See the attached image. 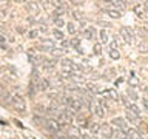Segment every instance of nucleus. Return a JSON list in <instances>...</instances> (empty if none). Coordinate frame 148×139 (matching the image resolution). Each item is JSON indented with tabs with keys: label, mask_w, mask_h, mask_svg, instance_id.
I'll return each mask as SVG.
<instances>
[{
	"label": "nucleus",
	"mask_w": 148,
	"mask_h": 139,
	"mask_svg": "<svg viewBox=\"0 0 148 139\" xmlns=\"http://www.w3.org/2000/svg\"><path fill=\"white\" fill-rule=\"evenodd\" d=\"M11 105L16 111H18V113H26V102L23 99V96L18 94V93L11 94Z\"/></svg>",
	"instance_id": "1"
},
{
	"label": "nucleus",
	"mask_w": 148,
	"mask_h": 139,
	"mask_svg": "<svg viewBox=\"0 0 148 139\" xmlns=\"http://www.w3.org/2000/svg\"><path fill=\"white\" fill-rule=\"evenodd\" d=\"M43 128H45V131H46V133L54 134V133L60 131L62 125H60V122H59L57 119H54V118H48V119H45V120H43Z\"/></svg>",
	"instance_id": "2"
},
{
	"label": "nucleus",
	"mask_w": 148,
	"mask_h": 139,
	"mask_svg": "<svg viewBox=\"0 0 148 139\" xmlns=\"http://www.w3.org/2000/svg\"><path fill=\"white\" fill-rule=\"evenodd\" d=\"M36 48L39 51H45V53H51V50L56 48V40H49V39H45L42 40L40 43L36 45Z\"/></svg>",
	"instance_id": "3"
},
{
	"label": "nucleus",
	"mask_w": 148,
	"mask_h": 139,
	"mask_svg": "<svg viewBox=\"0 0 148 139\" xmlns=\"http://www.w3.org/2000/svg\"><path fill=\"white\" fill-rule=\"evenodd\" d=\"M65 127V134L68 136V139H80V130L79 127H74V125H63Z\"/></svg>",
	"instance_id": "4"
},
{
	"label": "nucleus",
	"mask_w": 148,
	"mask_h": 139,
	"mask_svg": "<svg viewBox=\"0 0 148 139\" xmlns=\"http://www.w3.org/2000/svg\"><path fill=\"white\" fill-rule=\"evenodd\" d=\"M120 32V36H122V39L125 40V43H128V45H131L133 43V40H134V32L131 28H127V26H122L119 30Z\"/></svg>",
	"instance_id": "5"
},
{
	"label": "nucleus",
	"mask_w": 148,
	"mask_h": 139,
	"mask_svg": "<svg viewBox=\"0 0 148 139\" xmlns=\"http://www.w3.org/2000/svg\"><path fill=\"white\" fill-rule=\"evenodd\" d=\"M90 111L94 116H97V118H103L105 116V110L102 108V105L99 104V102H91V107H90Z\"/></svg>",
	"instance_id": "6"
},
{
	"label": "nucleus",
	"mask_w": 148,
	"mask_h": 139,
	"mask_svg": "<svg viewBox=\"0 0 148 139\" xmlns=\"http://www.w3.org/2000/svg\"><path fill=\"white\" fill-rule=\"evenodd\" d=\"M111 125H114V127H117L119 130H123V131H127L128 130V124H127V120H125L123 118H113L111 119Z\"/></svg>",
	"instance_id": "7"
},
{
	"label": "nucleus",
	"mask_w": 148,
	"mask_h": 139,
	"mask_svg": "<svg viewBox=\"0 0 148 139\" xmlns=\"http://www.w3.org/2000/svg\"><path fill=\"white\" fill-rule=\"evenodd\" d=\"M76 124H77V127H88L90 125V122H88V118H86V114H82V113H77L76 114Z\"/></svg>",
	"instance_id": "8"
},
{
	"label": "nucleus",
	"mask_w": 148,
	"mask_h": 139,
	"mask_svg": "<svg viewBox=\"0 0 148 139\" xmlns=\"http://www.w3.org/2000/svg\"><path fill=\"white\" fill-rule=\"evenodd\" d=\"M113 133H114V130L111 128L110 124H102V125H100V134H102V136L111 138V136H113Z\"/></svg>",
	"instance_id": "9"
},
{
	"label": "nucleus",
	"mask_w": 148,
	"mask_h": 139,
	"mask_svg": "<svg viewBox=\"0 0 148 139\" xmlns=\"http://www.w3.org/2000/svg\"><path fill=\"white\" fill-rule=\"evenodd\" d=\"M134 14L139 17V19H147V11H145V8H143V5L142 3H137V5H134Z\"/></svg>",
	"instance_id": "10"
},
{
	"label": "nucleus",
	"mask_w": 148,
	"mask_h": 139,
	"mask_svg": "<svg viewBox=\"0 0 148 139\" xmlns=\"http://www.w3.org/2000/svg\"><path fill=\"white\" fill-rule=\"evenodd\" d=\"M65 14V8L62 5H59L56 9H53V12H51V20H56V19H62Z\"/></svg>",
	"instance_id": "11"
},
{
	"label": "nucleus",
	"mask_w": 148,
	"mask_h": 139,
	"mask_svg": "<svg viewBox=\"0 0 148 139\" xmlns=\"http://www.w3.org/2000/svg\"><path fill=\"white\" fill-rule=\"evenodd\" d=\"M26 9L29 12H32L34 16H39V12H40V6H39L37 2H28L26 3Z\"/></svg>",
	"instance_id": "12"
},
{
	"label": "nucleus",
	"mask_w": 148,
	"mask_h": 139,
	"mask_svg": "<svg viewBox=\"0 0 148 139\" xmlns=\"http://www.w3.org/2000/svg\"><path fill=\"white\" fill-rule=\"evenodd\" d=\"M51 88V82L48 77H40V82H39V91H48Z\"/></svg>",
	"instance_id": "13"
},
{
	"label": "nucleus",
	"mask_w": 148,
	"mask_h": 139,
	"mask_svg": "<svg viewBox=\"0 0 148 139\" xmlns=\"http://www.w3.org/2000/svg\"><path fill=\"white\" fill-rule=\"evenodd\" d=\"M103 12L108 17H111V19H120V11H119V9H116V8H105Z\"/></svg>",
	"instance_id": "14"
},
{
	"label": "nucleus",
	"mask_w": 148,
	"mask_h": 139,
	"mask_svg": "<svg viewBox=\"0 0 148 139\" xmlns=\"http://www.w3.org/2000/svg\"><path fill=\"white\" fill-rule=\"evenodd\" d=\"M96 28H92V26H86L85 30H83V36L86 37V40H92L96 37Z\"/></svg>",
	"instance_id": "15"
},
{
	"label": "nucleus",
	"mask_w": 148,
	"mask_h": 139,
	"mask_svg": "<svg viewBox=\"0 0 148 139\" xmlns=\"http://www.w3.org/2000/svg\"><path fill=\"white\" fill-rule=\"evenodd\" d=\"M127 139H142V136L136 128H128L127 130Z\"/></svg>",
	"instance_id": "16"
},
{
	"label": "nucleus",
	"mask_w": 148,
	"mask_h": 139,
	"mask_svg": "<svg viewBox=\"0 0 148 139\" xmlns=\"http://www.w3.org/2000/svg\"><path fill=\"white\" fill-rule=\"evenodd\" d=\"M128 85L131 87V88H134V87H139V85H140V81H139V77H137L134 73H131V76L128 77Z\"/></svg>",
	"instance_id": "17"
},
{
	"label": "nucleus",
	"mask_w": 148,
	"mask_h": 139,
	"mask_svg": "<svg viewBox=\"0 0 148 139\" xmlns=\"http://www.w3.org/2000/svg\"><path fill=\"white\" fill-rule=\"evenodd\" d=\"M90 131H91L92 136H97V134L100 133V125H99V124H96V122L90 124Z\"/></svg>",
	"instance_id": "18"
},
{
	"label": "nucleus",
	"mask_w": 148,
	"mask_h": 139,
	"mask_svg": "<svg viewBox=\"0 0 148 139\" xmlns=\"http://www.w3.org/2000/svg\"><path fill=\"white\" fill-rule=\"evenodd\" d=\"M127 94H128V97H130V99H131L133 102H136V100L139 99V94H137V91H134L131 87H130L128 90H127Z\"/></svg>",
	"instance_id": "19"
},
{
	"label": "nucleus",
	"mask_w": 148,
	"mask_h": 139,
	"mask_svg": "<svg viewBox=\"0 0 148 139\" xmlns=\"http://www.w3.org/2000/svg\"><path fill=\"white\" fill-rule=\"evenodd\" d=\"M99 36H100V42H102V43H108L110 36H108V32H106V30H100Z\"/></svg>",
	"instance_id": "20"
},
{
	"label": "nucleus",
	"mask_w": 148,
	"mask_h": 139,
	"mask_svg": "<svg viewBox=\"0 0 148 139\" xmlns=\"http://www.w3.org/2000/svg\"><path fill=\"white\" fill-rule=\"evenodd\" d=\"M65 53H66V48H54V50H51V54H53L54 57H60V56H63Z\"/></svg>",
	"instance_id": "21"
},
{
	"label": "nucleus",
	"mask_w": 148,
	"mask_h": 139,
	"mask_svg": "<svg viewBox=\"0 0 148 139\" xmlns=\"http://www.w3.org/2000/svg\"><path fill=\"white\" fill-rule=\"evenodd\" d=\"M127 119H128V120H131L133 124H136V122H140V116H136V114L130 113L128 110H127Z\"/></svg>",
	"instance_id": "22"
},
{
	"label": "nucleus",
	"mask_w": 148,
	"mask_h": 139,
	"mask_svg": "<svg viewBox=\"0 0 148 139\" xmlns=\"http://www.w3.org/2000/svg\"><path fill=\"white\" fill-rule=\"evenodd\" d=\"M114 8L116 9H125L127 8V2H125V0H114Z\"/></svg>",
	"instance_id": "23"
},
{
	"label": "nucleus",
	"mask_w": 148,
	"mask_h": 139,
	"mask_svg": "<svg viewBox=\"0 0 148 139\" xmlns=\"http://www.w3.org/2000/svg\"><path fill=\"white\" fill-rule=\"evenodd\" d=\"M113 136L116 139H127V131H123V130H116L113 133Z\"/></svg>",
	"instance_id": "24"
},
{
	"label": "nucleus",
	"mask_w": 148,
	"mask_h": 139,
	"mask_svg": "<svg viewBox=\"0 0 148 139\" xmlns=\"http://www.w3.org/2000/svg\"><path fill=\"white\" fill-rule=\"evenodd\" d=\"M127 110L130 111V113L136 114V116H140V110H139V107H137L136 104H131V105H130V107H128Z\"/></svg>",
	"instance_id": "25"
},
{
	"label": "nucleus",
	"mask_w": 148,
	"mask_h": 139,
	"mask_svg": "<svg viewBox=\"0 0 148 139\" xmlns=\"http://www.w3.org/2000/svg\"><path fill=\"white\" fill-rule=\"evenodd\" d=\"M103 94L108 96V97H111L113 100H117V93H116V90H105Z\"/></svg>",
	"instance_id": "26"
},
{
	"label": "nucleus",
	"mask_w": 148,
	"mask_h": 139,
	"mask_svg": "<svg viewBox=\"0 0 148 139\" xmlns=\"http://www.w3.org/2000/svg\"><path fill=\"white\" fill-rule=\"evenodd\" d=\"M103 77H105V79H108V81H110V79H113V77H116V70H114V68L106 70L105 74H103Z\"/></svg>",
	"instance_id": "27"
},
{
	"label": "nucleus",
	"mask_w": 148,
	"mask_h": 139,
	"mask_svg": "<svg viewBox=\"0 0 148 139\" xmlns=\"http://www.w3.org/2000/svg\"><path fill=\"white\" fill-rule=\"evenodd\" d=\"M110 59H113V60H119V59H120V53H119V50H110Z\"/></svg>",
	"instance_id": "28"
},
{
	"label": "nucleus",
	"mask_w": 148,
	"mask_h": 139,
	"mask_svg": "<svg viewBox=\"0 0 148 139\" xmlns=\"http://www.w3.org/2000/svg\"><path fill=\"white\" fill-rule=\"evenodd\" d=\"M39 36H40V32H39V30H37V28H34V30H31V31H28V37H29V39H37Z\"/></svg>",
	"instance_id": "29"
},
{
	"label": "nucleus",
	"mask_w": 148,
	"mask_h": 139,
	"mask_svg": "<svg viewBox=\"0 0 148 139\" xmlns=\"http://www.w3.org/2000/svg\"><path fill=\"white\" fill-rule=\"evenodd\" d=\"M53 36L57 40H63V32L60 31V30H57V28H54V30H53Z\"/></svg>",
	"instance_id": "30"
},
{
	"label": "nucleus",
	"mask_w": 148,
	"mask_h": 139,
	"mask_svg": "<svg viewBox=\"0 0 148 139\" xmlns=\"http://www.w3.org/2000/svg\"><path fill=\"white\" fill-rule=\"evenodd\" d=\"M66 28H68V32H69V34H76V32H77V28H76V25H74L73 22L66 23Z\"/></svg>",
	"instance_id": "31"
},
{
	"label": "nucleus",
	"mask_w": 148,
	"mask_h": 139,
	"mask_svg": "<svg viewBox=\"0 0 148 139\" xmlns=\"http://www.w3.org/2000/svg\"><path fill=\"white\" fill-rule=\"evenodd\" d=\"M137 48H139L140 53H148V42H140Z\"/></svg>",
	"instance_id": "32"
},
{
	"label": "nucleus",
	"mask_w": 148,
	"mask_h": 139,
	"mask_svg": "<svg viewBox=\"0 0 148 139\" xmlns=\"http://www.w3.org/2000/svg\"><path fill=\"white\" fill-rule=\"evenodd\" d=\"M54 139H68V136L65 134V131H57V133H54V134H51Z\"/></svg>",
	"instance_id": "33"
},
{
	"label": "nucleus",
	"mask_w": 148,
	"mask_h": 139,
	"mask_svg": "<svg viewBox=\"0 0 148 139\" xmlns=\"http://www.w3.org/2000/svg\"><path fill=\"white\" fill-rule=\"evenodd\" d=\"M117 48H119V40L117 37H113V40L110 43V50H117Z\"/></svg>",
	"instance_id": "34"
},
{
	"label": "nucleus",
	"mask_w": 148,
	"mask_h": 139,
	"mask_svg": "<svg viewBox=\"0 0 148 139\" xmlns=\"http://www.w3.org/2000/svg\"><path fill=\"white\" fill-rule=\"evenodd\" d=\"M92 51H94L96 56H100V54H102V45H100V43H94V46H92Z\"/></svg>",
	"instance_id": "35"
},
{
	"label": "nucleus",
	"mask_w": 148,
	"mask_h": 139,
	"mask_svg": "<svg viewBox=\"0 0 148 139\" xmlns=\"http://www.w3.org/2000/svg\"><path fill=\"white\" fill-rule=\"evenodd\" d=\"M53 22H54V25L57 26V30H59V28H63V26H65V20H63V17H62V19H56V20H53Z\"/></svg>",
	"instance_id": "36"
},
{
	"label": "nucleus",
	"mask_w": 148,
	"mask_h": 139,
	"mask_svg": "<svg viewBox=\"0 0 148 139\" xmlns=\"http://www.w3.org/2000/svg\"><path fill=\"white\" fill-rule=\"evenodd\" d=\"M99 104L102 105V108H103L105 111H106V110H110V104H108V100H106V99H103V97H102V99L99 100Z\"/></svg>",
	"instance_id": "37"
},
{
	"label": "nucleus",
	"mask_w": 148,
	"mask_h": 139,
	"mask_svg": "<svg viewBox=\"0 0 148 139\" xmlns=\"http://www.w3.org/2000/svg\"><path fill=\"white\" fill-rule=\"evenodd\" d=\"M120 100H122V105L125 107V108H128V107L131 105V102L128 100V97H127V96H122V97H120Z\"/></svg>",
	"instance_id": "38"
},
{
	"label": "nucleus",
	"mask_w": 148,
	"mask_h": 139,
	"mask_svg": "<svg viewBox=\"0 0 148 139\" xmlns=\"http://www.w3.org/2000/svg\"><path fill=\"white\" fill-rule=\"evenodd\" d=\"M73 17L76 19V20H82V19H83V14L79 12V11H73Z\"/></svg>",
	"instance_id": "39"
},
{
	"label": "nucleus",
	"mask_w": 148,
	"mask_h": 139,
	"mask_svg": "<svg viewBox=\"0 0 148 139\" xmlns=\"http://www.w3.org/2000/svg\"><path fill=\"white\" fill-rule=\"evenodd\" d=\"M37 30H39V32H40V34H46V32H48V28H46L45 25L39 26V28H37Z\"/></svg>",
	"instance_id": "40"
},
{
	"label": "nucleus",
	"mask_w": 148,
	"mask_h": 139,
	"mask_svg": "<svg viewBox=\"0 0 148 139\" xmlns=\"http://www.w3.org/2000/svg\"><path fill=\"white\" fill-rule=\"evenodd\" d=\"M0 46H2V48H6V39H5L2 34H0Z\"/></svg>",
	"instance_id": "41"
},
{
	"label": "nucleus",
	"mask_w": 148,
	"mask_h": 139,
	"mask_svg": "<svg viewBox=\"0 0 148 139\" xmlns=\"http://www.w3.org/2000/svg\"><path fill=\"white\" fill-rule=\"evenodd\" d=\"M43 6H45L46 9H49V8H51V2H49V0H43Z\"/></svg>",
	"instance_id": "42"
},
{
	"label": "nucleus",
	"mask_w": 148,
	"mask_h": 139,
	"mask_svg": "<svg viewBox=\"0 0 148 139\" xmlns=\"http://www.w3.org/2000/svg\"><path fill=\"white\" fill-rule=\"evenodd\" d=\"M142 104H143V108H145L148 111V97H145V99L142 100Z\"/></svg>",
	"instance_id": "43"
},
{
	"label": "nucleus",
	"mask_w": 148,
	"mask_h": 139,
	"mask_svg": "<svg viewBox=\"0 0 148 139\" xmlns=\"http://www.w3.org/2000/svg\"><path fill=\"white\" fill-rule=\"evenodd\" d=\"M143 8H145V11H147V14H148V0H145V2H143Z\"/></svg>",
	"instance_id": "44"
},
{
	"label": "nucleus",
	"mask_w": 148,
	"mask_h": 139,
	"mask_svg": "<svg viewBox=\"0 0 148 139\" xmlns=\"http://www.w3.org/2000/svg\"><path fill=\"white\" fill-rule=\"evenodd\" d=\"M3 19H5V11L0 9V20H3Z\"/></svg>",
	"instance_id": "45"
},
{
	"label": "nucleus",
	"mask_w": 148,
	"mask_h": 139,
	"mask_svg": "<svg viewBox=\"0 0 148 139\" xmlns=\"http://www.w3.org/2000/svg\"><path fill=\"white\" fill-rule=\"evenodd\" d=\"M12 2H14V3H25L26 0H12Z\"/></svg>",
	"instance_id": "46"
},
{
	"label": "nucleus",
	"mask_w": 148,
	"mask_h": 139,
	"mask_svg": "<svg viewBox=\"0 0 148 139\" xmlns=\"http://www.w3.org/2000/svg\"><path fill=\"white\" fill-rule=\"evenodd\" d=\"M14 122H16V125H17V127H20V128H23V125H22L20 122H18V120H14Z\"/></svg>",
	"instance_id": "47"
},
{
	"label": "nucleus",
	"mask_w": 148,
	"mask_h": 139,
	"mask_svg": "<svg viewBox=\"0 0 148 139\" xmlns=\"http://www.w3.org/2000/svg\"><path fill=\"white\" fill-rule=\"evenodd\" d=\"M80 139H92V138H91V136H86V134H85V136H82Z\"/></svg>",
	"instance_id": "48"
},
{
	"label": "nucleus",
	"mask_w": 148,
	"mask_h": 139,
	"mask_svg": "<svg viewBox=\"0 0 148 139\" xmlns=\"http://www.w3.org/2000/svg\"><path fill=\"white\" fill-rule=\"evenodd\" d=\"M145 94H147V97H148V87H145Z\"/></svg>",
	"instance_id": "49"
}]
</instances>
